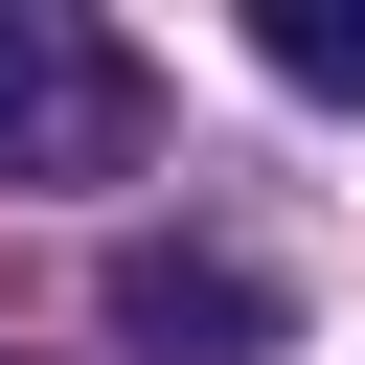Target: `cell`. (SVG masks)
<instances>
[{"instance_id":"obj_1","label":"cell","mask_w":365,"mask_h":365,"mask_svg":"<svg viewBox=\"0 0 365 365\" xmlns=\"http://www.w3.org/2000/svg\"><path fill=\"white\" fill-rule=\"evenodd\" d=\"M160 137V68L68 0H0V182H137Z\"/></svg>"},{"instance_id":"obj_2","label":"cell","mask_w":365,"mask_h":365,"mask_svg":"<svg viewBox=\"0 0 365 365\" xmlns=\"http://www.w3.org/2000/svg\"><path fill=\"white\" fill-rule=\"evenodd\" d=\"M114 342H137V365H274L297 297H274L251 251H205V228H137V251H114Z\"/></svg>"},{"instance_id":"obj_3","label":"cell","mask_w":365,"mask_h":365,"mask_svg":"<svg viewBox=\"0 0 365 365\" xmlns=\"http://www.w3.org/2000/svg\"><path fill=\"white\" fill-rule=\"evenodd\" d=\"M251 46H274V91H319V114H365V0H274Z\"/></svg>"}]
</instances>
